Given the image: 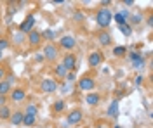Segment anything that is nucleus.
Wrapping results in <instances>:
<instances>
[{"label":"nucleus","mask_w":153,"mask_h":128,"mask_svg":"<svg viewBox=\"0 0 153 128\" xmlns=\"http://www.w3.org/2000/svg\"><path fill=\"white\" fill-rule=\"evenodd\" d=\"M111 21H113V14L110 12L108 9H99L97 10V14H96V24L99 26V28H108L110 24H111Z\"/></svg>","instance_id":"1"},{"label":"nucleus","mask_w":153,"mask_h":128,"mask_svg":"<svg viewBox=\"0 0 153 128\" xmlns=\"http://www.w3.org/2000/svg\"><path fill=\"white\" fill-rule=\"evenodd\" d=\"M42 56H44V59L51 61V62L57 61V56H59V49H57V45H54V43H47V45H44Z\"/></svg>","instance_id":"2"},{"label":"nucleus","mask_w":153,"mask_h":128,"mask_svg":"<svg viewBox=\"0 0 153 128\" xmlns=\"http://www.w3.org/2000/svg\"><path fill=\"white\" fill-rule=\"evenodd\" d=\"M129 54V61H131V66L134 69H143L144 68V57L141 52H137V50H131V52H127Z\"/></svg>","instance_id":"3"},{"label":"nucleus","mask_w":153,"mask_h":128,"mask_svg":"<svg viewBox=\"0 0 153 128\" xmlns=\"http://www.w3.org/2000/svg\"><path fill=\"white\" fill-rule=\"evenodd\" d=\"M75 45H76V40L73 35H65V37L59 38V49H63L65 52H71L75 49Z\"/></svg>","instance_id":"4"},{"label":"nucleus","mask_w":153,"mask_h":128,"mask_svg":"<svg viewBox=\"0 0 153 128\" xmlns=\"http://www.w3.org/2000/svg\"><path fill=\"white\" fill-rule=\"evenodd\" d=\"M76 87L78 90H84V92H92L96 89V80L92 76H82V78L76 81Z\"/></svg>","instance_id":"5"},{"label":"nucleus","mask_w":153,"mask_h":128,"mask_svg":"<svg viewBox=\"0 0 153 128\" xmlns=\"http://www.w3.org/2000/svg\"><path fill=\"white\" fill-rule=\"evenodd\" d=\"M35 16L33 14H28L26 18H25V21H21V24H19V31L21 33H25V35H28L30 31L35 30Z\"/></svg>","instance_id":"6"},{"label":"nucleus","mask_w":153,"mask_h":128,"mask_svg":"<svg viewBox=\"0 0 153 128\" xmlns=\"http://www.w3.org/2000/svg\"><path fill=\"white\" fill-rule=\"evenodd\" d=\"M40 90H42L44 94H54V92L59 90V87H57L56 80L45 78V80H42V81H40Z\"/></svg>","instance_id":"7"},{"label":"nucleus","mask_w":153,"mask_h":128,"mask_svg":"<svg viewBox=\"0 0 153 128\" xmlns=\"http://www.w3.org/2000/svg\"><path fill=\"white\" fill-rule=\"evenodd\" d=\"M82 118H84L82 109H71V111L68 113V116H66V123L71 125V127H75V125H78V123L82 121Z\"/></svg>","instance_id":"8"},{"label":"nucleus","mask_w":153,"mask_h":128,"mask_svg":"<svg viewBox=\"0 0 153 128\" xmlns=\"http://www.w3.org/2000/svg\"><path fill=\"white\" fill-rule=\"evenodd\" d=\"M61 64L65 66L66 71H75V68H76V56L73 54V52H66Z\"/></svg>","instance_id":"9"},{"label":"nucleus","mask_w":153,"mask_h":128,"mask_svg":"<svg viewBox=\"0 0 153 128\" xmlns=\"http://www.w3.org/2000/svg\"><path fill=\"white\" fill-rule=\"evenodd\" d=\"M103 61H105L103 54H101L99 50H94V52H91V54H89V59H87V62H89V68H99Z\"/></svg>","instance_id":"10"},{"label":"nucleus","mask_w":153,"mask_h":128,"mask_svg":"<svg viewBox=\"0 0 153 128\" xmlns=\"http://www.w3.org/2000/svg\"><path fill=\"white\" fill-rule=\"evenodd\" d=\"M7 97H9L12 102H23V100L26 99V90L21 89V87H14Z\"/></svg>","instance_id":"11"},{"label":"nucleus","mask_w":153,"mask_h":128,"mask_svg":"<svg viewBox=\"0 0 153 128\" xmlns=\"http://www.w3.org/2000/svg\"><path fill=\"white\" fill-rule=\"evenodd\" d=\"M26 42H28L31 47H38L40 42H42V35H40V31H37V30L30 31L28 35H26Z\"/></svg>","instance_id":"12"},{"label":"nucleus","mask_w":153,"mask_h":128,"mask_svg":"<svg viewBox=\"0 0 153 128\" xmlns=\"http://www.w3.org/2000/svg\"><path fill=\"white\" fill-rule=\"evenodd\" d=\"M99 102H101V95H99L97 92H89V94L85 95V104L87 106L96 108V106H99Z\"/></svg>","instance_id":"13"},{"label":"nucleus","mask_w":153,"mask_h":128,"mask_svg":"<svg viewBox=\"0 0 153 128\" xmlns=\"http://www.w3.org/2000/svg\"><path fill=\"white\" fill-rule=\"evenodd\" d=\"M23 116H25V113H21V111H16V113H12L10 114V125H14V127H19V125H23Z\"/></svg>","instance_id":"14"},{"label":"nucleus","mask_w":153,"mask_h":128,"mask_svg":"<svg viewBox=\"0 0 153 128\" xmlns=\"http://www.w3.org/2000/svg\"><path fill=\"white\" fill-rule=\"evenodd\" d=\"M97 42H99V45L106 47V45H110V43H111V35H110L108 31H101V33L97 35Z\"/></svg>","instance_id":"15"},{"label":"nucleus","mask_w":153,"mask_h":128,"mask_svg":"<svg viewBox=\"0 0 153 128\" xmlns=\"http://www.w3.org/2000/svg\"><path fill=\"white\" fill-rule=\"evenodd\" d=\"M106 113H108L110 118H117V116H118V100H113V102L108 106V111H106Z\"/></svg>","instance_id":"16"},{"label":"nucleus","mask_w":153,"mask_h":128,"mask_svg":"<svg viewBox=\"0 0 153 128\" xmlns=\"http://www.w3.org/2000/svg\"><path fill=\"white\" fill-rule=\"evenodd\" d=\"M10 90H12V85H10V83H7L5 80H2V81H0V95L7 97V95L10 94Z\"/></svg>","instance_id":"17"},{"label":"nucleus","mask_w":153,"mask_h":128,"mask_svg":"<svg viewBox=\"0 0 153 128\" xmlns=\"http://www.w3.org/2000/svg\"><path fill=\"white\" fill-rule=\"evenodd\" d=\"M65 109H66V102H65L63 99L54 100V104H52V111H54V113H63Z\"/></svg>","instance_id":"18"},{"label":"nucleus","mask_w":153,"mask_h":128,"mask_svg":"<svg viewBox=\"0 0 153 128\" xmlns=\"http://www.w3.org/2000/svg\"><path fill=\"white\" fill-rule=\"evenodd\" d=\"M66 73H68V71L65 69V66H63L61 62L54 66V75H56V76H57L59 80H65V76H66Z\"/></svg>","instance_id":"19"},{"label":"nucleus","mask_w":153,"mask_h":128,"mask_svg":"<svg viewBox=\"0 0 153 128\" xmlns=\"http://www.w3.org/2000/svg\"><path fill=\"white\" fill-rule=\"evenodd\" d=\"M10 114H12V111H10V108L7 104L0 108V119H2V121H7V119L10 118Z\"/></svg>","instance_id":"20"},{"label":"nucleus","mask_w":153,"mask_h":128,"mask_svg":"<svg viewBox=\"0 0 153 128\" xmlns=\"http://www.w3.org/2000/svg\"><path fill=\"white\" fill-rule=\"evenodd\" d=\"M25 40H26V35H25V33H21L19 30L12 33V42H14L16 45H21V43H23Z\"/></svg>","instance_id":"21"},{"label":"nucleus","mask_w":153,"mask_h":128,"mask_svg":"<svg viewBox=\"0 0 153 128\" xmlns=\"http://www.w3.org/2000/svg\"><path fill=\"white\" fill-rule=\"evenodd\" d=\"M25 114H30V116H35V118H37V114H38L37 104H33V102L26 104V108H25Z\"/></svg>","instance_id":"22"},{"label":"nucleus","mask_w":153,"mask_h":128,"mask_svg":"<svg viewBox=\"0 0 153 128\" xmlns=\"http://www.w3.org/2000/svg\"><path fill=\"white\" fill-rule=\"evenodd\" d=\"M113 56L115 57H124V56H127V47L125 45H117V47H113Z\"/></svg>","instance_id":"23"},{"label":"nucleus","mask_w":153,"mask_h":128,"mask_svg":"<svg viewBox=\"0 0 153 128\" xmlns=\"http://www.w3.org/2000/svg\"><path fill=\"white\" fill-rule=\"evenodd\" d=\"M40 35H42V38L49 40V43H52V40L56 38V31H54V30H44Z\"/></svg>","instance_id":"24"},{"label":"nucleus","mask_w":153,"mask_h":128,"mask_svg":"<svg viewBox=\"0 0 153 128\" xmlns=\"http://www.w3.org/2000/svg\"><path fill=\"white\" fill-rule=\"evenodd\" d=\"M118 30L122 31V35H124V37H131V35H132V26H131V24H129V23H127V24H120V26H118Z\"/></svg>","instance_id":"25"},{"label":"nucleus","mask_w":153,"mask_h":128,"mask_svg":"<svg viewBox=\"0 0 153 128\" xmlns=\"http://www.w3.org/2000/svg\"><path fill=\"white\" fill-rule=\"evenodd\" d=\"M141 21H143V16L137 12V14H134V16L129 18V24L131 26H137V24H141Z\"/></svg>","instance_id":"26"},{"label":"nucleus","mask_w":153,"mask_h":128,"mask_svg":"<svg viewBox=\"0 0 153 128\" xmlns=\"http://www.w3.org/2000/svg\"><path fill=\"white\" fill-rule=\"evenodd\" d=\"M59 92H61L63 95H68V94H71V92H73V83H66V81H65V83L61 85V90H59Z\"/></svg>","instance_id":"27"},{"label":"nucleus","mask_w":153,"mask_h":128,"mask_svg":"<svg viewBox=\"0 0 153 128\" xmlns=\"http://www.w3.org/2000/svg\"><path fill=\"white\" fill-rule=\"evenodd\" d=\"M35 121H37L35 116H30V114H25V116H23V125H25V127H33Z\"/></svg>","instance_id":"28"},{"label":"nucleus","mask_w":153,"mask_h":128,"mask_svg":"<svg viewBox=\"0 0 153 128\" xmlns=\"http://www.w3.org/2000/svg\"><path fill=\"white\" fill-rule=\"evenodd\" d=\"M9 47H10V40L7 37H2L0 38V52H4V50L9 49Z\"/></svg>","instance_id":"29"},{"label":"nucleus","mask_w":153,"mask_h":128,"mask_svg":"<svg viewBox=\"0 0 153 128\" xmlns=\"http://www.w3.org/2000/svg\"><path fill=\"white\" fill-rule=\"evenodd\" d=\"M65 81H66V83H75V81H76V75H75V71H68L66 76H65Z\"/></svg>","instance_id":"30"},{"label":"nucleus","mask_w":153,"mask_h":128,"mask_svg":"<svg viewBox=\"0 0 153 128\" xmlns=\"http://www.w3.org/2000/svg\"><path fill=\"white\" fill-rule=\"evenodd\" d=\"M5 76H7V69L4 68V66H0V81L5 80Z\"/></svg>","instance_id":"31"},{"label":"nucleus","mask_w":153,"mask_h":128,"mask_svg":"<svg viewBox=\"0 0 153 128\" xmlns=\"http://www.w3.org/2000/svg\"><path fill=\"white\" fill-rule=\"evenodd\" d=\"M143 81H144L143 75H137V76H136V87H139V85H143Z\"/></svg>","instance_id":"32"},{"label":"nucleus","mask_w":153,"mask_h":128,"mask_svg":"<svg viewBox=\"0 0 153 128\" xmlns=\"http://www.w3.org/2000/svg\"><path fill=\"white\" fill-rule=\"evenodd\" d=\"M14 80H16V76H14V75H7V78H5V81L12 85V83H14Z\"/></svg>","instance_id":"33"},{"label":"nucleus","mask_w":153,"mask_h":128,"mask_svg":"<svg viewBox=\"0 0 153 128\" xmlns=\"http://www.w3.org/2000/svg\"><path fill=\"white\" fill-rule=\"evenodd\" d=\"M5 102H7V97L0 95V108H2V106H5Z\"/></svg>","instance_id":"34"},{"label":"nucleus","mask_w":153,"mask_h":128,"mask_svg":"<svg viewBox=\"0 0 153 128\" xmlns=\"http://www.w3.org/2000/svg\"><path fill=\"white\" fill-rule=\"evenodd\" d=\"M35 61H37V62H42V61H44V56H42V54H37V56H35Z\"/></svg>","instance_id":"35"},{"label":"nucleus","mask_w":153,"mask_h":128,"mask_svg":"<svg viewBox=\"0 0 153 128\" xmlns=\"http://www.w3.org/2000/svg\"><path fill=\"white\" fill-rule=\"evenodd\" d=\"M75 19H76V21H82V19H84V14H80V12H76V14H75Z\"/></svg>","instance_id":"36"},{"label":"nucleus","mask_w":153,"mask_h":128,"mask_svg":"<svg viewBox=\"0 0 153 128\" xmlns=\"http://www.w3.org/2000/svg\"><path fill=\"white\" fill-rule=\"evenodd\" d=\"M146 24H148V26H153V16H150V18L146 19Z\"/></svg>","instance_id":"37"},{"label":"nucleus","mask_w":153,"mask_h":128,"mask_svg":"<svg viewBox=\"0 0 153 128\" xmlns=\"http://www.w3.org/2000/svg\"><path fill=\"white\" fill-rule=\"evenodd\" d=\"M124 5H134V0H124Z\"/></svg>","instance_id":"38"},{"label":"nucleus","mask_w":153,"mask_h":128,"mask_svg":"<svg viewBox=\"0 0 153 128\" xmlns=\"http://www.w3.org/2000/svg\"><path fill=\"white\" fill-rule=\"evenodd\" d=\"M110 4H111L110 0H103V2H101V5H105V7H106V5H110Z\"/></svg>","instance_id":"39"},{"label":"nucleus","mask_w":153,"mask_h":128,"mask_svg":"<svg viewBox=\"0 0 153 128\" xmlns=\"http://www.w3.org/2000/svg\"><path fill=\"white\" fill-rule=\"evenodd\" d=\"M2 59H4V52H0V62H2Z\"/></svg>","instance_id":"40"},{"label":"nucleus","mask_w":153,"mask_h":128,"mask_svg":"<svg viewBox=\"0 0 153 128\" xmlns=\"http://www.w3.org/2000/svg\"><path fill=\"white\" fill-rule=\"evenodd\" d=\"M115 128H120V127H118V125H117V127H115Z\"/></svg>","instance_id":"41"}]
</instances>
